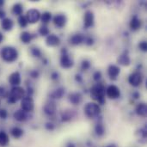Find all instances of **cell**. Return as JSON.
I'll list each match as a JSON object with an SVG mask.
<instances>
[{"label":"cell","mask_w":147,"mask_h":147,"mask_svg":"<svg viewBox=\"0 0 147 147\" xmlns=\"http://www.w3.org/2000/svg\"><path fill=\"white\" fill-rule=\"evenodd\" d=\"M118 61H119V63H120L121 65H128L130 64V59H129V57H128L127 55H126V54L121 55V56L119 58Z\"/></svg>","instance_id":"7402d4cb"},{"label":"cell","mask_w":147,"mask_h":147,"mask_svg":"<svg viewBox=\"0 0 147 147\" xmlns=\"http://www.w3.org/2000/svg\"><path fill=\"white\" fill-rule=\"evenodd\" d=\"M0 96H2V97L6 96V92H5L4 89L2 88V87H0Z\"/></svg>","instance_id":"d6a6232c"},{"label":"cell","mask_w":147,"mask_h":147,"mask_svg":"<svg viewBox=\"0 0 147 147\" xmlns=\"http://www.w3.org/2000/svg\"><path fill=\"white\" fill-rule=\"evenodd\" d=\"M22 6L21 3H16L14 6H13V9H12V12L15 14V15H17V16H20L22 15Z\"/></svg>","instance_id":"603a6c76"},{"label":"cell","mask_w":147,"mask_h":147,"mask_svg":"<svg viewBox=\"0 0 147 147\" xmlns=\"http://www.w3.org/2000/svg\"><path fill=\"white\" fill-rule=\"evenodd\" d=\"M91 96L94 99L97 100L100 103L104 102V96H105V88L102 84H96L91 90Z\"/></svg>","instance_id":"6da1fadb"},{"label":"cell","mask_w":147,"mask_h":147,"mask_svg":"<svg viewBox=\"0 0 147 147\" xmlns=\"http://www.w3.org/2000/svg\"><path fill=\"white\" fill-rule=\"evenodd\" d=\"M11 134H12L13 137H15V138H20V137L22 135L23 132H22V130L21 128H19V127H14V128L12 129V131H11Z\"/></svg>","instance_id":"d4e9b609"},{"label":"cell","mask_w":147,"mask_h":147,"mask_svg":"<svg viewBox=\"0 0 147 147\" xmlns=\"http://www.w3.org/2000/svg\"><path fill=\"white\" fill-rule=\"evenodd\" d=\"M70 100L71 101V102H73L74 104H77L80 102L81 100V96L78 93H74L72 95L70 96Z\"/></svg>","instance_id":"484cf974"},{"label":"cell","mask_w":147,"mask_h":147,"mask_svg":"<svg viewBox=\"0 0 147 147\" xmlns=\"http://www.w3.org/2000/svg\"><path fill=\"white\" fill-rule=\"evenodd\" d=\"M83 40H84V37L81 34H76L71 38V43L74 45H78L82 43Z\"/></svg>","instance_id":"cb8c5ba5"},{"label":"cell","mask_w":147,"mask_h":147,"mask_svg":"<svg viewBox=\"0 0 147 147\" xmlns=\"http://www.w3.org/2000/svg\"><path fill=\"white\" fill-rule=\"evenodd\" d=\"M21 40L23 43H28L32 40V35L28 32H23L21 34Z\"/></svg>","instance_id":"44dd1931"},{"label":"cell","mask_w":147,"mask_h":147,"mask_svg":"<svg viewBox=\"0 0 147 147\" xmlns=\"http://www.w3.org/2000/svg\"><path fill=\"white\" fill-rule=\"evenodd\" d=\"M50 20H51V13H49V12L43 13V15L41 16V21L44 23H47Z\"/></svg>","instance_id":"4316f807"},{"label":"cell","mask_w":147,"mask_h":147,"mask_svg":"<svg viewBox=\"0 0 147 147\" xmlns=\"http://www.w3.org/2000/svg\"><path fill=\"white\" fill-rule=\"evenodd\" d=\"M146 110H147L146 105L145 103H141V104H140V105L137 107V109H136L137 114H138V115H141V116H145V115H146Z\"/></svg>","instance_id":"d6986e66"},{"label":"cell","mask_w":147,"mask_h":147,"mask_svg":"<svg viewBox=\"0 0 147 147\" xmlns=\"http://www.w3.org/2000/svg\"><path fill=\"white\" fill-rule=\"evenodd\" d=\"M120 73V69L116 65H110L109 68V75L111 78H115Z\"/></svg>","instance_id":"5bb4252c"},{"label":"cell","mask_w":147,"mask_h":147,"mask_svg":"<svg viewBox=\"0 0 147 147\" xmlns=\"http://www.w3.org/2000/svg\"><path fill=\"white\" fill-rule=\"evenodd\" d=\"M0 102H1V99H0Z\"/></svg>","instance_id":"60d3db41"},{"label":"cell","mask_w":147,"mask_h":147,"mask_svg":"<svg viewBox=\"0 0 147 147\" xmlns=\"http://www.w3.org/2000/svg\"><path fill=\"white\" fill-rule=\"evenodd\" d=\"M128 81L133 86H139L142 82V76L140 72H134L130 75Z\"/></svg>","instance_id":"52a82bcc"},{"label":"cell","mask_w":147,"mask_h":147,"mask_svg":"<svg viewBox=\"0 0 147 147\" xmlns=\"http://www.w3.org/2000/svg\"><path fill=\"white\" fill-rule=\"evenodd\" d=\"M2 27L4 30H10L13 27V22L10 19L5 18L2 21Z\"/></svg>","instance_id":"e0dca14e"},{"label":"cell","mask_w":147,"mask_h":147,"mask_svg":"<svg viewBox=\"0 0 147 147\" xmlns=\"http://www.w3.org/2000/svg\"><path fill=\"white\" fill-rule=\"evenodd\" d=\"M24 90L21 87H14L9 95V102L10 103L16 102L18 100H21L24 96Z\"/></svg>","instance_id":"3957f363"},{"label":"cell","mask_w":147,"mask_h":147,"mask_svg":"<svg viewBox=\"0 0 147 147\" xmlns=\"http://www.w3.org/2000/svg\"><path fill=\"white\" fill-rule=\"evenodd\" d=\"M89 66H90V64H89L87 61H84V63H83V68H84V69H87Z\"/></svg>","instance_id":"e575fe53"},{"label":"cell","mask_w":147,"mask_h":147,"mask_svg":"<svg viewBox=\"0 0 147 147\" xmlns=\"http://www.w3.org/2000/svg\"><path fill=\"white\" fill-rule=\"evenodd\" d=\"M25 17H26L28 22H29V23H34V22H36L40 19V12L37 9H29L27 12V15H26Z\"/></svg>","instance_id":"5b68a950"},{"label":"cell","mask_w":147,"mask_h":147,"mask_svg":"<svg viewBox=\"0 0 147 147\" xmlns=\"http://www.w3.org/2000/svg\"><path fill=\"white\" fill-rule=\"evenodd\" d=\"M46 41H47V44L48 46H51V47H55V46H57V45L59 44V37H57L54 34L48 35V37L47 38Z\"/></svg>","instance_id":"30bf717a"},{"label":"cell","mask_w":147,"mask_h":147,"mask_svg":"<svg viewBox=\"0 0 147 147\" xmlns=\"http://www.w3.org/2000/svg\"><path fill=\"white\" fill-rule=\"evenodd\" d=\"M39 32H40V34L41 35H47V34H49V30H48V28H47V27H45V26L41 27V28H40Z\"/></svg>","instance_id":"f1b7e54d"},{"label":"cell","mask_w":147,"mask_h":147,"mask_svg":"<svg viewBox=\"0 0 147 147\" xmlns=\"http://www.w3.org/2000/svg\"><path fill=\"white\" fill-rule=\"evenodd\" d=\"M44 110L48 115H53L56 111V105L54 102H48L45 105Z\"/></svg>","instance_id":"9a60e30c"},{"label":"cell","mask_w":147,"mask_h":147,"mask_svg":"<svg viewBox=\"0 0 147 147\" xmlns=\"http://www.w3.org/2000/svg\"><path fill=\"white\" fill-rule=\"evenodd\" d=\"M53 22L55 25H57L58 27H63L66 22V17L64 15H57L53 18Z\"/></svg>","instance_id":"8fae6325"},{"label":"cell","mask_w":147,"mask_h":147,"mask_svg":"<svg viewBox=\"0 0 147 147\" xmlns=\"http://www.w3.org/2000/svg\"><path fill=\"white\" fill-rule=\"evenodd\" d=\"M3 34H2L0 33V42H1L2 40H3Z\"/></svg>","instance_id":"74e56055"},{"label":"cell","mask_w":147,"mask_h":147,"mask_svg":"<svg viewBox=\"0 0 147 147\" xmlns=\"http://www.w3.org/2000/svg\"><path fill=\"white\" fill-rule=\"evenodd\" d=\"M103 127H102V126H101V125H98L97 127H96V133H97V134H99V135H102V134H103Z\"/></svg>","instance_id":"f546056e"},{"label":"cell","mask_w":147,"mask_h":147,"mask_svg":"<svg viewBox=\"0 0 147 147\" xmlns=\"http://www.w3.org/2000/svg\"><path fill=\"white\" fill-rule=\"evenodd\" d=\"M18 53L16 50V48L11 47H4L2 51V58L8 62H12L17 59Z\"/></svg>","instance_id":"7a4b0ae2"},{"label":"cell","mask_w":147,"mask_h":147,"mask_svg":"<svg viewBox=\"0 0 147 147\" xmlns=\"http://www.w3.org/2000/svg\"><path fill=\"white\" fill-rule=\"evenodd\" d=\"M101 111L100 107L98 106V104L94 103V102H90L88 103L85 108H84V112L86 114L87 116L89 117H94L96 116Z\"/></svg>","instance_id":"277c9868"},{"label":"cell","mask_w":147,"mask_h":147,"mask_svg":"<svg viewBox=\"0 0 147 147\" xmlns=\"http://www.w3.org/2000/svg\"><path fill=\"white\" fill-rule=\"evenodd\" d=\"M4 16V12L3 11H0V17H3Z\"/></svg>","instance_id":"8d00e7d4"},{"label":"cell","mask_w":147,"mask_h":147,"mask_svg":"<svg viewBox=\"0 0 147 147\" xmlns=\"http://www.w3.org/2000/svg\"><path fill=\"white\" fill-rule=\"evenodd\" d=\"M108 147H115V146H108Z\"/></svg>","instance_id":"ab89813d"},{"label":"cell","mask_w":147,"mask_h":147,"mask_svg":"<svg viewBox=\"0 0 147 147\" xmlns=\"http://www.w3.org/2000/svg\"><path fill=\"white\" fill-rule=\"evenodd\" d=\"M33 51H34V55H36V56H39V55H40V52H39L38 49H34Z\"/></svg>","instance_id":"d590c367"},{"label":"cell","mask_w":147,"mask_h":147,"mask_svg":"<svg viewBox=\"0 0 147 147\" xmlns=\"http://www.w3.org/2000/svg\"><path fill=\"white\" fill-rule=\"evenodd\" d=\"M14 117L16 121H22L26 119V115L24 113V111L22 110H17L15 114H14Z\"/></svg>","instance_id":"ffe728a7"},{"label":"cell","mask_w":147,"mask_h":147,"mask_svg":"<svg viewBox=\"0 0 147 147\" xmlns=\"http://www.w3.org/2000/svg\"><path fill=\"white\" fill-rule=\"evenodd\" d=\"M100 78H101V73L99 72V71H97V72H96V74H95V80H98V79H100Z\"/></svg>","instance_id":"836d02e7"},{"label":"cell","mask_w":147,"mask_h":147,"mask_svg":"<svg viewBox=\"0 0 147 147\" xmlns=\"http://www.w3.org/2000/svg\"><path fill=\"white\" fill-rule=\"evenodd\" d=\"M9 83H10L12 85H18V84L21 83V77H20V74H19L18 72H14V73H12V74L9 76Z\"/></svg>","instance_id":"4fadbf2b"},{"label":"cell","mask_w":147,"mask_h":147,"mask_svg":"<svg viewBox=\"0 0 147 147\" xmlns=\"http://www.w3.org/2000/svg\"><path fill=\"white\" fill-rule=\"evenodd\" d=\"M6 116H7V112L4 109H1L0 110V117L3 119H5Z\"/></svg>","instance_id":"1f68e13d"},{"label":"cell","mask_w":147,"mask_h":147,"mask_svg":"<svg viewBox=\"0 0 147 147\" xmlns=\"http://www.w3.org/2000/svg\"><path fill=\"white\" fill-rule=\"evenodd\" d=\"M21 107H22L23 111H26V112L32 111L34 109V101H33V99L31 97H29V96L23 97L22 99Z\"/></svg>","instance_id":"8992f818"},{"label":"cell","mask_w":147,"mask_h":147,"mask_svg":"<svg viewBox=\"0 0 147 147\" xmlns=\"http://www.w3.org/2000/svg\"><path fill=\"white\" fill-rule=\"evenodd\" d=\"M140 47L143 50V51H146L147 50V44L146 42H145V41H143V42H141L140 44Z\"/></svg>","instance_id":"4dcf8cb0"},{"label":"cell","mask_w":147,"mask_h":147,"mask_svg":"<svg viewBox=\"0 0 147 147\" xmlns=\"http://www.w3.org/2000/svg\"><path fill=\"white\" fill-rule=\"evenodd\" d=\"M3 1H1V0H0V5H2V4H3Z\"/></svg>","instance_id":"f35d334b"},{"label":"cell","mask_w":147,"mask_h":147,"mask_svg":"<svg viewBox=\"0 0 147 147\" xmlns=\"http://www.w3.org/2000/svg\"><path fill=\"white\" fill-rule=\"evenodd\" d=\"M94 23V15L91 11H87L84 15V26L85 28H90Z\"/></svg>","instance_id":"9c48e42d"},{"label":"cell","mask_w":147,"mask_h":147,"mask_svg":"<svg viewBox=\"0 0 147 147\" xmlns=\"http://www.w3.org/2000/svg\"><path fill=\"white\" fill-rule=\"evenodd\" d=\"M60 63H61V65L65 68H69L72 65V60L66 54L62 55L61 59H60Z\"/></svg>","instance_id":"7c38bea8"},{"label":"cell","mask_w":147,"mask_h":147,"mask_svg":"<svg viewBox=\"0 0 147 147\" xmlns=\"http://www.w3.org/2000/svg\"><path fill=\"white\" fill-rule=\"evenodd\" d=\"M140 25H141L140 20L137 16H134V17L132 19L131 22H130V27H131V28L134 29V30L138 29V28L140 27Z\"/></svg>","instance_id":"ac0fdd59"},{"label":"cell","mask_w":147,"mask_h":147,"mask_svg":"<svg viewBox=\"0 0 147 147\" xmlns=\"http://www.w3.org/2000/svg\"><path fill=\"white\" fill-rule=\"evenodd\" d=\"M107 95L111 99H115L120 96V90L115 85H110L107 89Z\"/></svg>","instance_id":"ba28073f"},{"label":"cell","mask_w":147,"mask_h":147,"mask_svg":"<svg viewBox=\"0 0 147 147\" xmlns=\"http://www.w3.org/2000/svg\"><path fill=\"white\" fill-rule=\"evenodd\" d=\"M18 22H19V24H20V26L22 27V28L26 27L27 24H28V21H27L26 17L23 16H19V18H18Z\"/></svg>","instance_id":"83f0119b"},{"label":"cell","mask_w":147,"mask_h":147,"mask_svg":"<svg viewBox=\"0 0 147 147\" xmlns=\"http://www.w3.org/2000/svg\"><path fill=\"white\" fill-rule=\"evenodd\" d=\"M9 141V136L4 132H0V146H6Z\"/></svg>","instance_id":"2e32d148"}]
</instances>
